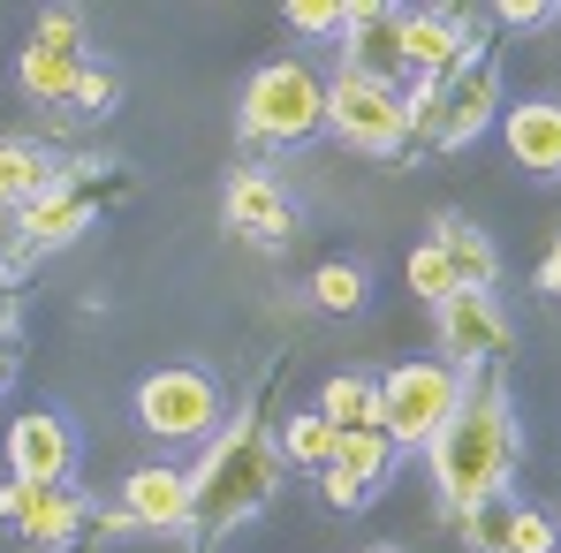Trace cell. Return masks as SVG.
<instances>
[{"label":"cell","mask_w":561,"mask_h":553,"mask_svg":"<svg viewBox=\"0 0 561 553\" xmlns=\"http://www.w3.org/2000/svg\"><path fill=\"white\" fill-rule=\"evenodd\" d=\"M433 485H440V500L463 516L478 500H493L501 485H508V462H516V433H508V394H501V379H485V387H470L463 410L433 433Z\"/></svg>","instance_id":"obj_1"},{"label":"cell","mask_w":561,"mask_h":553,"mask_svg":"<svg viewBox=\"0 0 561 553\" xmlns=\"http://www.w3.org/2000/svg\"><path fill=\"white\" fill-rule=\"evenodd\" d=\"M280 448L266 440V425L259 417H236L213 448H205V462L190 470V500H197V523L205 531H228V523H243L251 508H266L280 485Z\"/></svg>","instance_id":"obj_2"},{"label":"cell","mask_w":561,"mask_h":553,"mask_svg":"<svg viewBox=\"0 0 561 553\" xmlns=\"http://www.w3.org/2000/svg\"><path fill=\"white\" fill-rule=\"evenodd\" d=\"M463 394H470V379L456 365H402V371H387L379 379V433L394 440V456L402 448H433V433L463 410Z\"/></svg>","instance_id":"obj_3"},{"label":"cell","mask_w":561,"mask_h":553,"mask_svg":"<svg viewBox=\"0 0 561 553\" xmlns=\"http://www.w3.org/2000/svg\"><path fill=\"white\" fill-rule=\"evenodd\" d=\"M243 129L251 145H304L327 129V84L304 61H266L243 84Z\"/></svg>","instance_id":"obj_4"},{"label":"cell","mask_w":561,"mask_h":553,"mask_svg":"<svg viewBox=\"0 0 561 553\" xmlns=\"http://www.w3.org/2000/svg\"><path fill=\"white\" fill-rule=\"evenodd\" d=\"M220 387H213V371L197 365H160L145 387H137V417H145V433H160V440H213L220 433Z\"/></svg>","instance_id":"obj_5"},{"label":"cell","mask_w":561,"mask_h":553,"mask_svg":"<svg viewBox=\"0 0 561 553\" xmlns=\"http://www.w3.org/2000/svg\"><path fill=\"white\" fill-rule=\"evenodd\" d=\"M327 129L342 137V145H357V152H373V160H387V152H402L410 145V106H402V92H387V84H365V77H334L327 84Z\"/></svg>","instance_id":"obj_6"},{"label":"cell","mask_w":561,"mask_h":553,"mask_svg":"<svg viewBox=\"0 0 561 553\" xmlns=\"http://www.w3.org/2000/svg\"><path fill=\"white\" fill-rule=\"evenodd\" d=\"M402 69L410 84H463L478 69V15H456V8L402 15Z\"/></svg>","instance_id":"obj_7"},{"label":"cell","mask_w":561,"mask_h":553,"mask_svg":"<svg viewBox=\"0 0 561 553\" xmlns=\"http://www.w3.org/2000/svg\"><path fill=\"white\" fill-rule=\"evenodd\" d=\"M77 77H84V15L54 8V15H38V31L23 46V92L38 106H69Z\"/></svg>","instance_id":"obj_8"},{"label":"cell","mask_w":561,"mask_h":553,"mask_svg":"<svg viewBox=\"0 0 561 553\" xmlns=\"http://www.w3.org/2000/svg\"><path fill=\"white\" fill-rule=\"evenodd\" d=\"M342 69L365 77V84H387V92L410 84V69H402V8H387V0H350Z\"/></svg>","instance_id":"obj_9"},{"label":"cell","mask_w":561,"mask_h":553,"mask_svg":"<svg viewBox=\"0 0 561 553\" xmlns=\"http://www.w3.org/2000/svg\"><path fill=\"white\" fill-rule=\"evenodd\" d=\"M84 500L69 493V485H31V477H8L0 485V523H15L31 546H69L77 531H84Z\"/></svg>","instance_id":"obj_10"},{"label":"cell","mask_w":561,"mask_h":553,"mask_svg":"<svg viewBox=\"0 0 561 553\" xmlns=\"http://www.w3.org/2000/svg\"><path fill=\"white\" fill-rule=\"evenodd\" d=\"M463 523V546L470 553H554V516H539V508H524V500H508V493H493V500H478L456 516Z\"/></svg>","instance_id":"obj_11"},{"label":"cell","mask_w":561,"mask_h":553,"mask_svg":"<svg viewBox=\"0 0 561 553\" xmlns=\"http://www.w3.org/2000/svg\"><path fill=\"white\" fill-rule=\"evenodd\" d=\"M440 349H448L456 371H470V365H485V357L508 349V319H501V303L485 288H456L440 303Z\"/></svg>","instance_id":"obj_12"},{"label":"cell","mask_w":561,"mask_h":553,"mask_svg":"<svg viewBox=\"0 0 561 553\" xmlns=\"http://www.w3.org/2000/svg\"><path fill=\"white\" fill-rule=\"evenodd\" d=\"M8 470L31 477V485H69V470H77L69 425H61L54 410H23V417L8 425Z\"/></svg>","instance_id":"obj_13"},{"label":"cell","mask_w":561,"mask_h":553,"mask_svg":"<svg viewBox=\"0 0 561 553\" xmlns=\"http://www.w3.org/2000/svg\"><path fill=\"white\" fill-rule=\"evenodd\" d=\"M122 508H129V523L137 531H190L197 523V500H190V470H168V462H152V470H129L122 477Z\"/></svg>","instance_id":"obj_14"},{"label":"cell","mask_w":561,"mask_h":553,"mask_svg":"<svg viewBox=\"0 0 561 553\" xmlns=\"http://www.w3.org/2000/svg\"><path fill=\"white\" fill-rule=\"evenodd\" d=\"M501 137H508V160L539 183L561 175V99H524V106H501Z\"/></svg>","instance_id":"obj_15"},{"label":"cell","mask_w":561,"mask_h":553,"mask_svg":"<svg viewBox=\"0 0 561 553\" xmlns=\"http://www.w3.org/2000/svg\"><path fill=\"white\" fill-rule=\"evenodd\" d=\"M228 220H236L251 243H288V235H296V205H288L280 183L259 175V168H243V175L228 183Z\"/></svg>","instance_id":"obj_16"},{"label":"cell","mask_w":561,"mask_h":553,"mask_svg":"<svg viewBox=\"0 0 561 553\" xmlns=\"http://www.w3.org/2000/svg\"><path fill=\"white\" fill-rule=\"evenodd\" d=\"M493 114H501V77H493V69L478 61L463 84H448V92H440V122H433V145H448V152H456V145H470V137H485V122H493Z\"/></svg>","instance_id":"obj_17"},{"label":"cell","mask_w":561,"mask_h":553,"mask_svg":"<svg viewBox=\"0 0 561 553\" xmlns=\"http://www.w3.org/2000/svg\"><path fill=\"white\" fill-rule=\"evenodd\" d=\"M15 228H23V243H31V251H61V243H77V235L92 228V189H77V183L46 189L38 205H23V212H15Z\"/></svg>","instance_id":"obj_18"},{"label":"cell","mask_w":561,"mask_h":553,"mask_svg":"<svg viewBox=\"0 0 561 553\" xmlns=\"http://www.w3.org/2000/svg\"><path fill=\"white\" fill-rule=\"evenodd\" d=\"M319 417H327L334 433H379V379L334 371V379L319 387Z\"/></svg>","instance_id":"obj_19"},{"label":"cell","mask_w":561,"mask_h":553,"mask_svg":"<svg viewBox=\"0 0 561 553\" xmlns=\"http://www.w3.org/2000/svg\"><path fill=\"white\" fill-rule=\"evenodd\" d=\"M46 189H61V175H54V160H46L38 145L8 137V145H0V205H8V212H23V205H38Z\"/></svg>","instance_id":"obj_20"},{"label":"cell","mask_w":561,"mask_h":553,"mask_svg":"<svg viewBox=\"0 0 561 553\" xmlns=\"http://www.w3.org/2000/svg\"><path fill=\"white\" fill-rule=\"evenodd\" d=\"M440 251H448V266H456V280L463 288H493V274H501V251L485 243V228H470V220H440V235H433Z\"/></svg>","instance_id":"obj_21"},{"label":"cell","mask_w":561,"mask_h":553,"mask_svg":"<svg viewBox=\"0 0 561 553\" xmlns=\"http://www.w3.org/2000/svg\"><path fill=\"white\" fill-rule=\"evenodd\" d=\"M280 456L296 462V470H319V477H327L334 456H342V433H334L319 410H296V417H288V433H280Z\"/></svg>","instance_id":"obj_22"},{"label":"cell","mask_w":561,"mask_h":553,"mask_svg":"<svg viewBox=\"0 0 561 553\" xmlns=\"http://www.w3.org/2000/svg\"><path fill=\"white\" fill-rule=\"evenodd\" d=\"M334 470H342V477H357V485L373 493L379 477L394 470V440H387V433H342V456H334Z\"/></svg>","instance_id":"obj_23"},{"label":"cell","mask_w":561,"mask_h":553,"mask_svg":"<svg viewBox=\"0 0 561 553\" xmlns=\"http://www.w3.org/2000/svg\"><path fill=\"white\" fill-rule=\"evenodd\" d=\"M402 274H410V288H417V296H425L433 311H440V303H448V296L463 288V280H456V266H448V251H440V243H417Z\"/></svg>","instance_id":"obj_24"},{"label":"cell","mask_w":561,"mask_h":553,"mask_svg":"<svg viewBox=\"0 0 561 553\" xmlns=\"http://www.w3.org/2000/svg\"><path fill=\"white\" fill-rule=\"evenodd\" d=\"M311 296H319V303H327V311H342V319H350V311H357V303H365V274H357V266H342V258H334V266H319V274H311Z\"/></svg>","instance_id":"obj_25"},{"label":"cell","mask_w":561,"mask_h":553,"mask_svg":"<svg viewBox=\"0 0 561 553\" xmlns=\"http://www.w3.org/2000/svg\"><path fill=\"white\" fill-rule=\"evenodd\" d=\"M288 23L311 31V38H342V31H350V0H296Z\"/></svg>","instance_id":"obj_26"},{"label":"cell","mask_w":561,"mask_h":553,"mask_svg":"<svg viewBox=\"0 0 561 553\" xmlns=\"http://www.w3.org/2000/svg\"><path fill=\"white\" fill-rule=\"evenodd\" d=\"M114 99H122V84H114V69H92V61H84V77H77V92H69V106H77V114H106Z\"/></svg>","instance_id":"obj_27"},{"label":"cell","mask_w":561,"mask_h":553,"mask_svg":"<svg viewBox=\"0 0 561 553\" xmlns=\"http://www.w3.org/2000/svg\"><path fill=\"white\" fill-rule=\"evenodd\" d=\"M493 15H501L508 31H547V23H554V15H561V8H554V0H501Z\"/></svg>","instance_id":"obj_28"},{"label":"cell","mask_w":561,"mask_h":553,"mask_svg":"<svg viewBox=\"0 0 561 553\" xmlns=\"http://www.w3.org/2000/svg\"><path fill=\"white\" fill-rule=\"evenodd\" d=\"M84 523H92L99 539H137V523H129V508H92Z\"/></svg>","instance_id":"obj_29"},{"label":"cell","mask_w":561,"mask_h":553,"mask_svg":"<svg viewBox=\"0 0 561 553\" xmlns=\"http://www.w3.org/2000/svg\"><path fill=\"white\" fill-rule=\"evenodd\" d=\"M319 493H327L334 508H357V500H365V485H357V477H342V470H327V477H319Z\"/></svg>","instance_id":"obj_30"},{"label":"cell","mask_w":561,"mask_h":553,"mask_svg":"<svg viewBox=\"0 0 561 553\" xmlns=\"http://www.w3.org/2000/svg\"><path fill=\"white\" fill-rule=\"evenodd\" d=\"M539 288H547V296H561V243L539 258Z\"/></svg>","instance_id":"obj_31"},{"label":"cell","mask_w":561,"mask_h":553,"mask_svg":"<svg viewBox=\"0 0 561 553\" xmlns=\"http://www.w3.org/2000/svg\"><path fill=\"white\" fill-rule=\"evenodd\" d=\"M8 379H15V357H8V349H0V387H8Z\"/></svg>","instance_id":"obj_32"},{"label":"cell","mask_w":561,"mask_h":553,"mask_svg":"<svg viewBox=\"0 0 561 553\" xmlns=\"http://www.w3.org/2000/svg\"><path fill=\"white\" fill-rule=\"evenodd\" d=\"M0 326H15V303H0Z\"/></svg>","instance_id":"obj_33"},{"label":"cell","mask_w":561,"mask_h":553,"mask_svg":"<svg viewBox=\"0 0 561 553\" xmlns=\"http://www.w3.org/2000/svg\"><path fill=\"white\" fill-rule=\"evenodd\" d=\"M373 553H394V546H373Z\"/></svg>","instance_id":"obj_34"},{"label":"cell","mask_w":561,"mask_h":553,"mask_svg":"<svg viewBox=\"0 0 561 553\" xmlns=\"http://www.w3.org/2000/svg\"><path fill=\"white\" fill-rule=\"evenodd\" d=\"M0 288H8V280H0ZM0 303H8V296H0Z\"/></svg>","instance_id":"obj_35"},{"label":"cell","mask_w":561,"mask_h":553,"mask_svg":"<svg viewBox=\"0 0 561 553\" xmlns=\"http://www.w3.org/2000/svg\"><path fill=\"white\" fill-rule=\"evenodd\" d=\"M554 553H561V546H554Z\"/></svg>","instance_id":"obj_36"}]
</instances>
